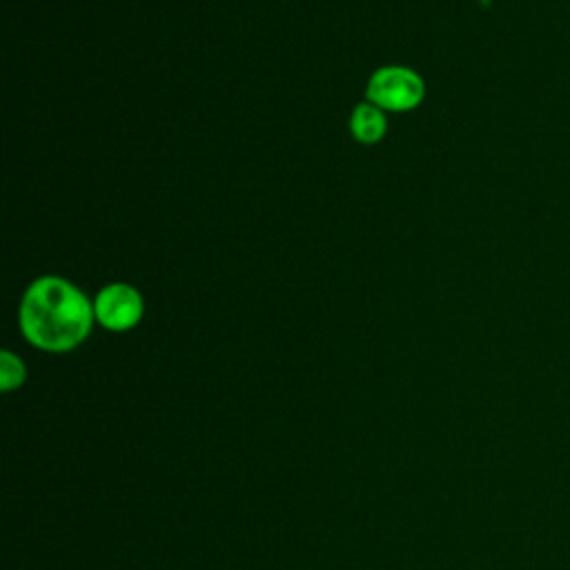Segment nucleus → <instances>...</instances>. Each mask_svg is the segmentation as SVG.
<instances>
[{
  "label": "nucleus",
  "mask_w": 570,
  "mask_h": 570,
  "mask_svg": "<svg viewBox=\"0 0 570 570\" xmlns=\"http://www.w3.org/2000/svg\"><path fill=\"white\" fill-rule=\"evenodd\" d=\"M22 336L42 352H71L91 332L96 321L94 303L60 276L36 278L18 312Z\"/></svg>",
  "instance_id": "obj_1"
},
{
  "label": "nucleus",
  "mask_w": 570,
  "mask_h": 570,
  "mask_svg": "<svg viewBox=\"0 0 570 570\" xmlns=\"http://www.w3.org/2000/svg\"><path fill=\"white\" fill-rule=\"evenodd\" d=\"M365 98L383 111H412L425 98V82L410 67L387 65L370 76Z\"/></svg>",
  "instance_id": "obj_2"
},
{
  "label": "nucleus",
  "mask_w": 570,
  "mask_h": 570,
  "mask_svg": "<svg viewBox=\"0 0 570 570\" xmlns=\"http://www.w3.org/2000/svg\"><path fill=\"white\" fill-rule=\"evenodd\" d=\"M142 294L129 283H111L96 294L94 314L96 321L111 332H127L142 318Z\"/></svg>",
  "instance_id": "obj_3"
},
{
  "label": "nucleus",
  "mask_w": 570,
  "mask_h": 570,
  "mask_svg": "<svg viewBox=\"0 0 570 570\" xmlns=\"http://www.w3.org/2000/svg\"><path fill=\"white\" fill-rule=\"evenodd\" d=\"M387 131V118L383 109H379L372 102H361L354 107L350 116V134L363 142V145H374L379 142Z\"/></svg>",
  "instance_id": "obj_4"
},
{
  "label": "nucleus",
  "mask_w": 570,
  "mask_h": 570,
  "mask_svg": "<svg viewBox=\"0 0 570 570\" xmlns=\"http://www.w3.org/2000/svg\"><path fill=\"white\" fill-rule=\"evenodd\" d=\"M27 379V367L22 363L20 356H16L13 352L4 350L0 354V387L2 392H11L18 390Z\"/></svg>",
  "instance_id": "obj_5"
}]
</instances>
